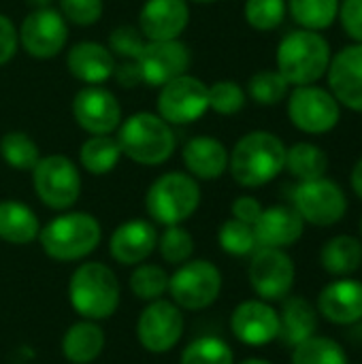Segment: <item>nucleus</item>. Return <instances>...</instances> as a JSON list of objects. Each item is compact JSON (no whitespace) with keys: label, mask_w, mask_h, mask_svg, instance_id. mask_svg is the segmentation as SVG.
<instances>
[{"label":"nucleus","mask_w":362,"mask_h":364,"mask_svg":"<svg viewBox=\"0 0 362 364\" xmlns=\"http://www.w3.org/2000/svg\"><path fill=\"white\" fill-rule=\"evenodd\" d=\"M286 166L284 141L267 130H252L241 136L230 156L228 171L243 188H262L271 183Z\"/></svg>","instance_id":"nucleus-1"},{"label":"nucleus","mask_w":362,"mask_h":364,"mask_svg":"<svg viewBox=\"0 0 362 364\" xmlns=\"http://www.w3.org/2000/svg\"><path fill=\"white\" fill-rule=\"evenodd\" d=\"M68 303L81 320H109L122 303L117 275L102 262L79 264L68 282Z\"/></svg>","instance_id":"nucleus-2"},{"label":"nucleus","mask_w":362,"mask_h":364,"mask_svg":"<svg viewBox=\"0 0 362 364\" xmlns=\"http://www.w3.org/2000/svg\"><path fill=\"white\" fill-rule=\"evenodd\" d=\"M100 222L85 211L60 213L38 232L43 252L55 262H79L87 258L100 245Z\"/></svg>","instance_id":"nucleus-3"},{"label":"nucleus","mask_w":362,"mask_h":364,"mask_svg":"<svg viewBox=\"0 0 362 364\" xmlns=\"http://www.w3.org/2000/svg\"><path fill=\"white\" fill-rule=\"evenodd\" d=\"M115 132L122 156L143 166H160L171 160L175 151L173 126L151 111L132 113L122 119Z\"/></svg>","instance_id":"nucleus-4"},{"label":"nucleus","mask_w":362,"mask_h":364,"mask_svg":"<svg viewBox=\"0 0 362 364\" xmlns=\"http://www.w3.org/2000/svg\"><path fill=\"white\" fill-rule=\"evenodd\" d=\"M329 41L314 30H294L286 34L275 53L277 70L290 85H312L318 83L331 64Z\"/></svg>","instance_id":"nucleus-5"},{"label":"nucleus","mask_w":362,"mask_h":364,"mask_svg":"<svg viewBox=\"0 0 362 364\" xmlns=\"http://www.w3.org/2000/svg\"><path fill=\"white\" fill-rule=\"evenodd\" d=\"M201 205L198 181L181 171L160 175L145 194L149 220L160 226H177L190 220Z\"/></svg>","instance_id":"nucleus-6"},{"label":"nucleus","mask_w":362,"mask_h":364,"mask_svg":"<svg viewBox=\"0 0 362 364\" xmlns=\"http://www.w3.org/2000/svg\"><path fill=\"white\" fill-rule=\"evenodd\" d=\"M222 271L211 260H188L169 275V296L183 311H203L222 294Z\"/></svg>","instance_id":"nucleus-7"},{"label":"nucleus","mask_w":362,"mask_h":364,"mask_svg":"<svg viewBox=\"0 0 362 364\" xmlns=\"http://www.w3.org/2000/svg\"><path fill=\"white\" fill-rule=\"evenodd\" d=\"M32 173V188L38 200L53 211H68L81 196V173L62 154L41 156Z\"/></svg>","instance_id":"nucleus-8"},{"label":"nucleus","mask_w":362,"mask_h":364,"mask_svg":"<svg viewBox=\"0 0 362 364\" xmlns=\"http://www.w3.org/2000/svg\"><path fill=\"white\" fill-rule=\"evenodd\" d=\"M292 207L303 218L305 224L329 228L339 224L348 213V196L344 188L329 179H312L301 181L292 194Z\"/></svg>","instance_id":"nucleus-9"},{"label":"nucleus","mask_w":362,"mask_h":364,"mask_svg":"<svg viewBox=\"0 0 362 364\" xmlns=\"http://www.w3.org/2000/svg\"><path fill=\"white\" fill-rule=\"evenodd\" d=\"M288 119L305 134H326L341 119V105L331 90L318 85H297L288 94Z\"/></svg>","instance_id":"nucleus-10"},{"label":"nucleus","mask_w":362,"mask_h":364,"mask_svg":"<svg viewBox=\"0 0 362 364\" xmlns=\"http://www.w3.org/2000/svg\"><path fill=\"white\" fill-rule=\"evenodd\" d=\"M247 277L258 299L267 303H280L290 296L294 288L297 267L286 250L258 247L252 254Z\"/></svg>","instance_id":"nucleus-11"},{"label":"nucleus","mask_w":362,"mask_h":364,"mask_svg":"<svg viewBox=\"0 0 362 364\" xmlns=\"http://www.w3.org/2000/svg\"><path fill=\"white\" fill-rule=\"evenodd\" d=\"M158 90V115L171 126L194 124L209 111V85L194 75L186 73Z\"/></svg>","instance_id":"nucleus-12"},{"label":"nucleus","mask_w":362,"mask_h":364,"mask_svg":"<svg viewBox=\"0 0 362 364\" xmlns=\"http://www.w3.org/2000/svg\"><path fill=\"white\" fill-rule=\"evenodd\" d=\"M186 318L173 301L147 303L137 320V339L149 354H169L183 337Z\"/></svg>","instance_id":"nucleus-13"},{"label":"nucleus","mask_w":362,"mask_h":364,"mask_svg":"<svg viewBox=\"0 0 362 364\" xmlns=\"http://www.w3.org/2000/svg\"><path fill=\"white\" fill-rule=\"evenodd\" d=\"M68 43V21L53 6L32 9L19 26V45L30 58L51 60Z\"/></svg>","instance_id":"nucleus-14"},{"label":"nucleus","mask_w":362,"mask_h":364,"mask_svg":"<svg viewBox=\"0 0 362 364\" xmlns=\"http://www.w3.org/2000/svg\"><path fill=\"white\" fill-rule=\"evenodd\" d=\"M70 109L75 122L87 134H113L122 124V105L117 96L102 85L81 87Z\"/></svg>","instance_id":"nucleus-15"},{"label":"nucleus","mask_w":362,"mask_h":364,"mask_svg":"<svg viewBox=\"0 0 362 364\" xmlns=\"http://www.w3.org/2000/svg\"><path fill=\"white\" fill-rule=\"evenodd\" d=\"M192 62L190 49L183 41H147L137 64L141 68V79L149 87H162L164 83L188 73Z\"/></svg>","instance_id":"nucleus-16"},{"label":"nucleus","mask_w":362,"mask_h":364,"mask_svg":"<svg viewBox=\"0 0 362 364\" xmlns=\"http://www.w3.org/2000/svg\"><path fill=\"white\" fill-rule=\"evenodd\" d=\"M230 331L243 346H269L280 335V314L262 299L243 301L230 316Z\"/></svg>","instance_id":"nucleus-17"},{"label":"nucleus","mask_w":362,"mask_h":364,"mask_svg":"<svg viewBox=\"0 0 362 364\" xmlns=\"http://www.w3.org/2000/svg\"><path fill=\"white\" fill-rule=\"evenodd\" d=\"M329 87L341 107L362 113V43L344 47L331 58Z\"/></svg>","instance_id":"nucleus-18"},{"label":"nucleus","mask_w":362,"mask_h":364,"mask_svg":"<svg viewBox=\"0 0 362 364\" xmlns=\"http://www.w3.org/2000/svg\"><path fill=\"white\" fill-rule=\"evenodd\" d=\"M188 23V0H145L137 28L147 41H173L186 32Z\"/></svg>","instance_id":"nucleus-19"},{"label":"nucleus","mask_w":362,"mask_h":364,"mask_svg":"<svg viewBox=\"0 0 362 364\" xmlns=\"http://www.w3.org/2000/svg\"><path fill=\"white\" fill-rule=\"evenodd\" d=\"M158 245V230L151 220H128L119 224L111 239H109V252L115 262L124 267H137L145 262Z\"/></svg>","instance_id":"nucleus-20"},{"label":"nucleus","mask_w":362,"mask_h":364,"mask_svg":"<svg viewBox=\"0 0 362 364\" xmlns=\"http://www.w3.org/2000/svg\"><path fill=\"white\" fill-rule=\"evenodd\" d=\"M316 309L331 324H358L362 322V282L352 277H337L322 288Z\"/></svg>","instance_id":"nucleus-21"},{"label":"nucleus","mask_w":362,"mask_h":364,"mask_svg":"<svg viewBox=\"0 0 362 364\" xmlns=\"http://www.w3.org/2000/svg\"><path fill=\"white\" fill-rule=\"evenodd\" d=\"M254 232H256L258 247L286 250L303 237L305 222L297 213L294 207L273 205V207L262 209L260 218L254 224Z\"/></svg>","instance_id":"nucleus-22"},{"label":"nucleus","mask_w":362,"mask_h":364,"mask_svg":"<svg viewBox=\"0 0 362 364\" xmlns=\"http://www.w3.org/2000/svg\"><path fill=\"white\" fill-rule=\"evenodd\" d=\"M115 55L96 41H81L75 43L66 53V68L68 73L85 83V85H102L113 77L115 70Z\"/></svg>","instance_id":"nucleus-23"},{"label":"nucleus","mask_w":362,"mask_h":364,"mask_svg":"<svg viewBox=\"0 0 362 364\" xmlns=\"http://www.w3.org/2000/svg\"><path fill=\"white\" fill-rule=\"evenodd\" d=\"M228 156L230 151L226 145L209 134L192 136L181 149V160L188 175L203 181L220 179L228 171Z\"/></svg>","instance_id":"nucleus-24"},{"label":"nucleus","mask_w":362,"mask_h":364,"mask_svg":"<svg viewBox=\"0 0 362 364\" xmlns=\"http://www.w3.org/2000/svg\"><path fill=\"white\" fill-rule=\"evenodd\" d=\"M280 303H282V307L277 309V314H280L277 339L282 343H286L288 348H294L301 341H305L318 333V322H320L318 316L320 314H318L316 305H312L305 296H286Z\"/></svg>","instance_id":"nucleus-25"},{"label":"nucleus","mask_w":362,"mask_h":364,"mask_svg":"<svg viewBox=\"0 0 362 364\" xmlns=\"http://www.w3.org/2000/svg\"><path fill=\"white\" fill-rule=\"evenodd\" d=\"M107 337L100 322L79 320L70 324L62 337V354L70 364L94 363L105 350Z\"/></svg>","instance_id":"nucleus-26"},{"label":"nucleus","mask_w":362,"mask_h":364,"mask_svg":"<svg viewBox=\"0 0 362 364\" xmlns=\"http://www.w3.org/2000/svg\"><path fill=\"white\" fill-rule=\"evenodd\" d=\"M38 215L21 200H0V239L11 245H30L38 239Z\"/></svg>","instance_id":"nucleus-27"},{"label":"nucleus","mask_w":362,"mask_h":364,"mask_svg":"<svg viewBox=\"0 0 362 364\" xmlns=\"http://www.w3.org/2000/svg\"><path fill=\"white\" fill-rule=\"evenodd\" d=\"M320 264L333 277H352L362 269V241L352 235H337L320 250Z\"/></svg>","instance_id":"nucleus-28"},{"label":"nucleus","mask_w":362,"mask_h":364,"mask_svg":"<svg viewBox=\"0 0 362 364\" xmlns=\"http://www.w3.org/2000/svg\"><path fill=\"white\" fill-rule=\"evenodd\" d=\"M122 158V149L111 134H92L79 147V162L90 175H109Z\"/></svg>","instance_id":"nucleus-29"},{"label":"nucleus","mask_w":362,"mask_h":364,"mask_svg":"<svg viewBox=\"0 0 362 364\" xmlns=\"http://www.w3.org/2000/svg\"><path fill=\"white\" fill-rule=\"evenodd\" d=\"M294 179L301 181H312L326 177L329 171V156L322 147L316 143H294L292 147H286V166H284Z\"/></svg>","instance_id":"nucleus-30"},{"label":"nucleus","mask_w":362,"mask_h":364,"mask_svg":"<svg viewBox=\"0 0 362 364\" xmlns=\"http://www.w3.org/2000/svg\"><path fill=\"white\" fill-rule=\"evenodd\" d=\"M290 364H348V354L339 341L316 333L292 348Z\"/></svg>","instance_id":"nucleus-31"},{"label":"nucleus","mask_w":362,"mask_h":364,"mask_svg":"<svg viewBox=\"0 0 362 364\" xmlns=\"http://www.w3.org/2000/svg\"><path fill=\"white\" fill-rule=\"evenodd\" d=\"M288 13L303 30H326L335 23L339 0H288Z\"/></svg>","instance_id":"nucleus-32"},{"label":"nucleus","mask_w":362,"mask_h":364,"mask_svg":"<svg viewBox=\"0 0 362 364\" xmlns=\"http://www.w3.org/2000/svg\"><path fill=\"white\" fill-rule=\"evenodd\" d=\"M0 158L15 171H32L41 160V149L30 134L11 130L0 139Z\"/></svg>","instance_id":"nucleus-33"},{"label":"nucleus","mask_w":362,"mask_h":364,"mask_svg":"<svg viewBox=\"0 0 362 364\" xmlns=\"http://www.w3.org/2000/svg\"><path fill=\"white\" fill-rule=\"evenodd\" d=\"M245 94L260 107H275L290 94V83L282 77V73L275 68L258 70L250 77Z\"/></svg>","instance_id":"nucleus-34"},{"label":"nucleus","mask_w":362,"mask_h":364,"mask_svg":"<svg viewBox=\"0 0 362 364\" xmlns=\"http://www.w3.org/2000/svg\"><path fill=\"white\" fill-rule=\"evenodd\" d=\"M179 364H235V352L220 337H196L183 348Z\"/></svg>","instance_id":"nucleus-35"},{"label":"nucleus","mask_w":362,"mask_h":364,"mask_svg":"<svg viewBox=\"0 0 362 364\" xmlns=\"http://www.w3.org/2000/svg\"><path fill=\"white\" fill-rule=\"evenodd\" d=\"M130 290L143 303L164 299V294H169V273L160 264L141 262L130 275Z\"/></svg>","instance_id":"nucleus-36"},{"label":"nucleus","mask_w":362,"mask_h":364,"mask_svg":"<svg viewBox=\"0 0 362 364\" xmlns=\"http://www.w3.org/2000/svg\"><path fill=\"white\" fill-rule=\"evenodd\" d=\"M218 245L222 247V252L243 258V256H252L258 250V241H256V232L254 226L243 224L235 218L226 220L220 230H218Z\"/></svg>","instance_id":"nucleus-37"},{"label":"nucleus","mask_w":362,"mask_h":364,"mask_svg":"<svg viewBox=\"0 0 362 364\" xmlns=\"http://www.w3.org/2000/svg\"><path fill=\"white\" fill-rule=\"evenodd\" d=\"M156 250L160 252L162 260L166 264H183L192 258L194 254V237L190 230H186L181 224L177 226H164V232L158 235V245Z\"/></svg>","instance_id":"nucleus-38"},{"label":"nucleus","mask_w":362,"mask_h":364,"mask_svg":"<svg viewBox=\"0 0 362 364\" xmlns=\"http://www.w3.org/2000/svg\"><path fill=\"white\" fill-rule=\"evenodd\" d=\"M288 13L286 0H245V21L258 32H271L282 26Z\"/></svg>","instance_id":"nucleus-39"},{"label":"nucleus","mask_w":362,"mask_h":364,"mask_svg":"<svg viewBox=\"0 0 362 364\" xmlns=\"http://www.w3.org/2000/svg\"><path fill=\"white\" fill-rule=\"evenodd\" d=\"M245 90L233 79H222L209 85V109L218 115H237L245 107Z\"/></svg>","instance_id":"nucleus-40"},{"label":"nucleus","mask_w":362,"mask_h":364,"mask_svg":"<svg viewBox=\"0 0 362 364\" xmlns=\"http://www.w3.org/2000/svg\"><path fill=\"white\" fill-rule=\"evenodd\" d=\"M147 38L137 26H117L109 34V51L119 60H137L145 47Z\"/></svg>","instance_id":"nucleus-41"},{"label":"nucleus","mask_w":362,"mask_h":364,"mask_svg":"<svg viewBox=\"0 0 362 364\" xmlns=\"http://www.w3.org/2000/svg\"><path fill=\"white\" fill-rule=\"evenodd\" d=\"M58 11L73 26H94L105 13L102 0H58Z\"/></svg>","instance_id":"nucleus-42"},{"label":"nucleus","mask_w":362,"mask_h":364,"mask_svg":"<svg viewBox=\"0 0 362 364\" xmlns=\"http://www.w3.org/2000/svg\"><path fill=\"white\" fill-rule=\"evenodd\" d=\"M337 17L346 34L354 43H362V0H339Z\"/></svg>","instance_id":"nucleus-43"},{"label":"nucleus","mask_w":362,"mask_h":364,"mask_svg":"<svg viewBox=\"0 0 362 364\" xmlns=\"http://www.w3.org/2000/svg\"><path fill=\"white\" fill-rule=\"evenodd\" d=\"M19 47V30L13 19L0 13V66L11 62Z\"/></svg>","instance_id":"nucleus-44"},{"label":"nucleus","mask_w":362,"mask_h":364,"mask_svg":"<svg viewBox=\"0 0 362 364\" xmlns=\"http://www.w3.org/2000/svg\"><path fill=\"white\" fill-rule=\"evenodd\" d=\"M262 209H265L262 203L258 198H254V196H237L233 200V205H230L233 218L243 222V224H250V226L256 224V220L260 218Z\"/></svg>","instance_id":"nucleus-45"},{"label":"nucleus","mask_w":362,"mask_h":364,"mask_svg":"<svg viewBox=\"0 0 362 364\" xmlns=\"http://www.w3.org/2000/svg\"><path fill=\"white\" fill-rule=\"evenodd\" d=\"M111 79H115L117 85H119V87H126V90H132V87H137L139 83H143V79H141V68H139L137 60H122V62H117Z\"/></svg>","instance_id":"nucleus-46"},{"label":"nucleus","mask_w":362,"mask_h":364,"mask_svg":"<svg viewBox=\"0 0 362 364\" xmlns=\"http://www.w3.org/2000/svg\"><path fill=\"white\" fill-rule=\"evenodd\" d=\"M350 183H352V190H354V194L358 196L362 200V158L354 164V168H352V175H350Z\"/></svg>","instance_id":"nucleus-47"},{"label":"nucleus","mask_w":362,"mask_h":364,"mask_svg":"<svg viewBox=\"0 0 362 364\" xmlns=\"http://www.w3.org/2000/svg\"><path fill=\"white\" fill-rule=\"evenodd\" d=\"M28 2V6H32V9H49L51 4H53V0H26Z\"/></svg>","instance_id":"nucleus-48"},{"label":"nucleus","mask_w":362,"mask_h":364,"mask_svg":"<svg viewBox=\"0 0 362 364\" xmlns=\"http://www.w3.org/2000/svg\"><path fill=\"white\" fill-rule=\"evenodd\" d=\"M239 364H273V363H269V360H265V358H245L243 363H239Z\"/></svg>","instance_id":"nucleus-49"},{"label":"nucleus","mask_w":362,"mask_h":364,"mask_svg":"<svg viewBox=\"0 0 362 364\" xmlns=\"http://www.w3.org/2000/svg\"><path fill=\"white\" fill-rule=\"evenodd\" d=\"M196 4H213V2H220V0H192Z\"/></svg>","instance_id":"nucleus-50"},{"label":"nucleus","mask_w":362,"mask_h":364,"mask_svg":"<svg viewBox=\"0 0 362 364\" xmlns=\"http://www.w3.org/2000/svg\"><path fill=\"white\" fill-rule=\"evenodd\" d=\"M361 235H362V220H361Z\"/></svg>","instance_id":"nucleus-51"}]
</instances>
